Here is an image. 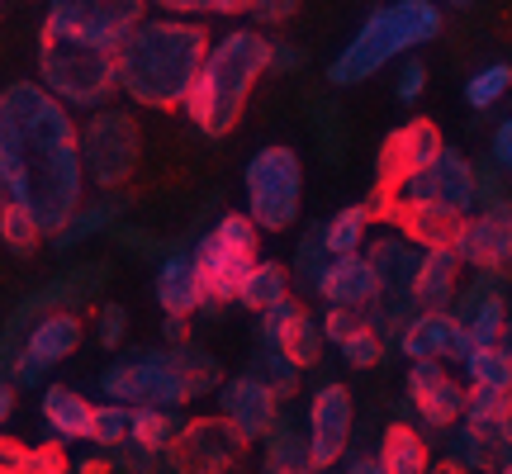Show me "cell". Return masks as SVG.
<instances>
[{"instance_id": "obj_1", "label": "cell", "mask_w": 512, "mask_h": 474, "mask_svg": "<svg viewBox=\"0 0 512 474\" xmlns=\"http://www.w3.org/2000/svg\"><path fill=\"white\" fill-rule=\"evenodd\" d=\"M0 176L48 237L86 204L76 114L38 81H10L0 91Z\"/></svg>"}, {"instance_id": "obj_2", "label": "cell", "mask_w": 512, "mask_h": 474, "mask_svg": "<svg viewBox=\"0 0 512 474\" xmlns=\"http://www.w3.org/2000/svg\"><path fill=\"white\" fill-rule=\"evenodd\" d=\"M209 29L200 19L181 15H147L133 34L114 48V76L119 91L138 110H181L195 76L209 53Z\"/></svg>"}, {"instance_id": "obj_3", "label": "cell", "mask_w": 512, "mask_h": 474, "mask_svg": "<svg viewBox=\"0 0 512 474\" xmlns=\"http://www.w3.org/2000/svg\"><path fill=\"white\" fill-rule=\"evenodd\" d=\"M475 204V166L456 147H441L437 162L413 181H403L389 195H370V214L427 252V247H451Z\"/></svg>"}, {"instance_id": "obj_4", "label": "cell", "mask_w": 512, "mask_h": 474, "mask_svg": "<svg viewBox=\"0 0 512 474\" xmlns=\"http://www.w3.org/2000/svg\"><path fill=\"white\" fill-rule=\"evenodd\" d=\"M266 72H271V38L261 34V29H228L223 38L209 43L204 67L195 76V86H190L181 110L190 114V124L200 128V133L223 138V133L238 128L256 81Z\"/></svg>"}, {"instance_id": "obj_5", "label": "cell", "mask_w": 512, "mask_h": 474, "mask_svg": "<svg viewBox=\"0 0 512 474\" xmlns=\"http://www.w3.org/2000/svg\"><path fill=\"white\" fill-rule=\"evenodd\" d=\"M441 34V10L432 0H394L356 29L342 53L332 57L328 81L332 86H361L370 76L389 67L394 57H403L408 48H422Z\"/></svg>"}, {"instance_id": "obj_6", "label": "cell", "mask_w": 512, "mask_h": 474, "mask_svg": "<svg viewBox=\"0 0 512 474\" xmlns=\"http://www.w3.org/2000/svg\"><path fill=\"white\" fill-rule=\"evenodd\" d=\"M38 86L72 114L105 110V105H114V91H119L114 53L67 43V38H38Z\"/></svg>"}, {"instance_id": "obj_7", "label": "cell", "mask_w": 512, "mask_h": 474, "mask_svg": "<svg viewBox=\"0 0 512 474\" xmlns=\"http://www.w3.org/2000/svg\"><path fill=\"white\" fill-rule=\"evenodd\" d=\"M76 143H81V171H86V185H95L100 195H114L133 181L138 171V157H143V128H138V114L119 110V105H105V110L86 114L76 124Z\"/></svg>"}, {"instance_id": "obj_8", "label": "cell", "mask_w": 512, "mask_h": 474, "mask_svg": "<svg viewBox=\"0 0 512 474\" xmlns=\"http://www.w3.org/2000/svg\"><path fill=\"white\" fill-rule=\"evenodd\" d=\"M242 190H247V219L261 233H290L299 223V204H304V162L294 147H261L247 171H242Z\"/></svg>"}, {"instance_id": "obj_9", "label": "cell", "mask_w": 512, "mask_h": 474, "mask_svg": "<svg viewBox=\"0 0 512 474\" xmlns=\"http://www.w3.org/2000/svg\"><path fill=\"white\" fill-rule=\"evenodd\" d=\"M256 252H261V228L247 214H223L190 252L204 285V304H238L242 280L261 261Z\"/></svg>"}, {"instance_id": "obj_10", "label": "cell", "mask_w": 512, "mask_h": 474, "mask_svg": "<svg viewBox=\"0 0 512 474\" xmlns=\"http://www.w3.org/2000/svg\"><path fill=\"white\" fill-rule=\"evenodd\" d=\"M147 19V0H48L38 38H67L114 53Z\"/></svg>"}, {"instance_id": "obj_11", "label": "cell", "mask_w": 512, "mask_h": 474, "mask_svg": "<svg viewBox=\"0 0 512 474\" xmlns=\"http://www.w3.org/2000/svg\"><path fill=\"white\" fill-rule=\"evenodd\" d=\"M100 389L110 403H124V408H181L195 399L176 365V351H143V356L114 361L100 375Z\"/></svg>"}, {"instance_id": "obj_12", "label": "cell", "mask_w": 512, "mask_h": 474, "mask_svg": "<svg viewBox=\"0 0 512 474\" xmlns=\"http://www.w3.org/2000/svg\"><path fill=\"white\" fill-rule=\"evenodd\" d=\"M105 275H110V266H105V261H86V266H76V271L53 275V280H48L43 290H34L29 299H19V309L10 313V323H5V332H0V375H5V370H10V361H15L19 337L34 328L43 313L81 309V304H91L95 294H100V285H105Z\"/></svg>"}, {"instance_id": "obj_13", "label": "cell", "mask_w": 512, "mask_h": 474, "mask_svg": "<svg viewBox=\"0 0 512 474\" xmlns=\"http://www.w3.org/2000/svg\"><path fill=\"white\" fill-rule=\"evenodd\" d=\"M252 441L242 437L238 427H228V418H190L181 427V437L171 441V470L176 474H238L247 460Z\"/></svg>"}, {"instance_id": "obj_14", "label": "cell", "mask_w": 512, "mask_h": 474, "mask_svg": "<svg viewBox=\"0 0 512 474\" xmlns=\"http://www.w3.org/2000/svg\"><path fill=\"white\" fill-rule=\"evenodd\" d=\"M81 342H86V323H81L76 309L43 313L34 328L19 337V351H15V361H10L5 375L15 380V389H29V384H38L53 365L72 361L76 351H81Z\"/></svg>"}, {"instance_id": "obj_15", "label": "cell", "mask_w": 512, "mask_h": 474, "mask_svg": "<svg viewBox=\"0 0 512 474\" xmlns=\"http://www.w3.org/2000/svg\"><path fill=\"white\" fill-rule=\"evenodd\" d=\"M441 133L432 119H408L399 124L389 138L380 143V157H375V190L370 195H389V190H399L403 181H413L418 171L441 157Z\"/></svg>"}, {"instance_id": "obj_16", "label": "cell", "mask_w": 512, "mask_h": 474, "mask_svg": "<svg viewBox=\"0 0 512 474\" xmlns=\"http://www.w3.org/2000/svg\"><path fill=\"white\" fill-rule=\"evenodd\" d=\"M351 427H356V403H351L347 384H323V389H313L309 422H304L313 470H328V465H337V460L347 456Z\"/></svg>"}, {"instance_id": "obj_17", "label": "cell", "mask_w": 512, "mask_h": 474, "mask_svg": "<svg viewBox=\"0 0 512 474\" xmlns=\"http://www.w3.org/2000/svg\"><path fill=\"white\" fill-rule=\"evenodd\" d=\"M451 252L460 256V266H475V271H508L512 266V204L498 209H479L460 223Z\"/></svg>"}, {"instance_id": "obj_18", "label": "cell", "mask_w": 512, "mask_h": 474, "mask_svg": "<svg viewBox=\"0 0 512 474\" xmlns=\"http://www.w3.org/2000/svg\"><path fill=\"white\" fill-rule=\"evenodd\" d=\"M403 389H408V403L418 408V418L427 422L432 432H446V427H456V422L465 418L470 389H460V384L446 375L441 361H413Z\"/></svg>"}, {"instance_id": "obj_19", "label": "cell", "mask_w": 512, "mask_h": 474, "mask_svg": "<svg viewBox=\"0 0 512 474\" xmlns=\"http://www.w3.org/2000/svg\"><path fill=\"white\" fill-rule=\"evenodd\" d=\"M219 418H228V427H238L247 441H261L280 418V399L266 380H256L252 370L247 375H233L223 380L219 389Z\"/></svg>"}, {"instance_id": "obj_20", "label": "cell", "mask_w": 512, "mask_h": 474, "mask_svg": "<svg viewBox=\"0 0 512 474\" xmlns=\"http://www.w3.org/2000/svg\"><path fill=\"white\" fill-rule=\"evenodd\" d=\"M451 309H456V323H460V332H465L470 347H494V342H503L508 304H503V285H498L494 271L475 275V285L460 290Z\"/></svg>"}, {"instance_id": "obj_21", "label": "cell", "mask_w": 512, "mask_h": 474, "mask_svg": "<svg viewBox=\"0 0 512 474\" xmlns=\"http://www.w3.org/2000/svg\"><path fill=\"white\" fill-rule=\"evenodd\" d=\"M399 351L408 361H441L446 365V361H465L470 342H465V332H460L456 313H418V318L403 328Z\"/></svg>"}, {"instance_id": "obj_22", "label": "cell", "mask_w": 512, "mask_h": 474, "mask_svg": "<svg viewBox=\"0 0 512 474\" xmlns=\"http://www.w3.org/2000/svg\"><path fill=\"white\" fill-rule=\"evenodd\" d=\"M318 299L328 309H361L366 313L375 299H380V280L370 271L366 252L361 256H332L323 280H318Z\"/></svg>"}, {"instance_id": "obj_23", "label": "cell", "mask_w": 512, "mask_h": 474, "mask_svg": "<svg viewBox=\"0 0 512 474\" xmlns=\"http://www.w3.org/2000/svg\"><path fill=\"white\" fill-rule=\"evenodd\" d=\"M366 261L375 280H380V299H413V275H418L422 247H413L403 233L370 237Z\"/></svg>"}, {"instance_id": "obj_24", "label": "cell", "mask_w": 512, "mask_h": 474, "mask_svg": "<svg viewBox=\"0 0 512 474\" xmlns=\"http://www.w3.org/2000/svg\"><path fill=\"white\" fill-rule=\"evenodd\" d=\"M460 256L451 247H427L418 261V275H413V304L418 313H451L460 294Z\"/></svg>"}, {"instance_id": "obj_25", "label": "cell", "mask_w": 512, "mask_h": 474, "mask_svg": "<svg viewBox=\"0 0 512 474\" xmlns=\"http://www.w3.org/2000/svg\"><path fill=\"white\" fill-rule=\"evenodd\" d=\"M152 294L162 304L166 318H190V313L204 309V285L200 271H195V256L190 252H166L162 266H157V280H152Z\"/></svg>"}, {"instance_id": "obj_26", "label": "cell", "mask_w": 512, "mask_h": 474, "mask_svg": "<svg viewBox=\"0 0 512 474\" xmlns=\"http://www.w3.org/2000/svg\"><path fill=\"white\" fill-rule=\"evenodd\" d=\"M43 427L53 432V441H91V422H95V403L76 389V384H48L43 399H38Z\"/></svg>"}, {"instance_id": "obj_27", "label": "cell", "mask_w": 512, "mask_h": 474, "mask_svg": "<svg viewBox=\"0 0 512 474\" xmlns=\"http://www.w3.org/2000/svg\"><path fill=\"white\" fill-rule=\"evenodd\" d=\"M380 474H432V446L418 427L389 422L380 437Z\"/></svg>"}, {"instance_id": "obj_28", "label": "cell", "mask_w": 512, "mask_h": 474, "mask_svg": "<svg viewBox=\"0 0 512 474\" xmlns=\"http://www.w3.org/2000/svg\"><path fill=\"white\" fill-rule=\"evenodd\" d=\"M124 204L128 200H114V195H105V200H86L72 219L53 233V247H57V252H72V247H81L86 237L114 233V223H119V214H124Z\"/></svg>"}, {"instance_id": "obj_29", "label": "cell", "mask_w": 512, "mask_h": 474, "mask_svg": "<svg viewBox=\"0 0 512 474\" xmlns=\"http://www.w3.org/2000/svg\"><path fill=\"white\" fill-rule=\"evenodd\" d=\"M185 418L176 408H133V422H128V446H138L143 456H166L171 441L181 437Z\"/></svg>"}, {"instance_id": "obj_30", "label": "cell", "mask_w": 512, "mask_h": 474, "mask_svg": "<svg viewBox=\"0 0 512 474\" xmlns=\"http://www.w3.org/2000/svg\"><path fill=\"white\" fill-rule=\"evenodd\" d=\"M370 223H375L370 204H347V209H337V214L318 228L328 256H361L370 242Z\"/></svg>"}, {"instance_id": "obj_31", "label": "cell", "mask_w": 512, "mask_h": 474, "mask_svg": "<svg viewBox=\"0 0 512 474\" xmlns=\"http://www.w3.org/2000/svg\"><path fill=\"white\" fill-rule=\"evenodd\" d=\"M280 299H290V266H280V261H256L247 280H242L238 290V304L252 313H266L275 309Z\"/></svg>"}, {"instance_id": "obj_32", "label": "cell", "mask_w": 512, "mask_h": 474, "mask_svg": "<svg viewBox=\"0 0 512 474\" xmlns=\"http://www.w3.org/2000/svg\"><path fill=\"white\" fill-rule=\"evenodd\" d=\"M266 446V465L271 470H294V465H309V432L290 418V413H280L275 427L261 437Z\"/></svg>"}, {"instance_id": "obj_33", "label": "cell", "mask_w": 512, "mask_h": 474, "mask_svg": "<svg viewBox=\"0 0 512 474\" xmlns=\"http://www.w3.org/2000/svg\"><path fill=\"white\" fill-rule=\"evenodd\" d=\"M465 375L470 389H489V394H512V356L503 347H470L465 351Z\"/></svg>"}, {"instance_id": "obj_34", "label": "cell", "mask_w": 512, "mask_h": 474, "mask_svg": "<svg viewBox=\"0 0 512 474\" xmlns=\"http://www.w3.org/2000/svg\"><path fill=\"white\" fill-rule=\"evenodd\" d=\"M323 347H328V337H323V323H318V318L304 309V313H299V318L290 323V328H285V337H280V347H275V351H280V356H285L290 365L309 370V365L323 361Z\"/></svg>"}, {"instance_id": "obj_35", "label": "cell", "mask_w": 512, "mask_h": 474, "mask_svg": "<svg viewBox=\"0 0 512 474\" xmlns=\"http://www.w3.org/2000/svg\"><path fill=\"white\" fill-rule=\"evenodd\" d=\"M43 237H48V233L38 228V219L29 214V209H24V204L10 200L5 209H0V242H5V247H10L15 256H34Z\"/></svg>"}, {"instance_id": "obj_36", "label": "cell", "mask_w": 512, "mask_h": 474, "mask_svg": "<svg viewBox=\"0 0 512 474\" xmlns=\"http://www.w3.org/2000/svg\"><path fill=\"white\" fill-rule=\"evenodd\" d=\"M176 351V365H181L185 384H190V394L200 399V394H214V389H223V365L209 356V351H200L195 342H185V347H171Z\"/></svg>"}, {"instance_id": "obj_37", "label": "cell", "mask_w": 512, "mask_h": 474, "mask_svg": "<svg viewBox=\"0 0 512 474\" xmlns=\"http://www.w3.org/2000/svg\"><path fill=\"white\" fill-rule=\"evenodd\" d=\"M328 247H323V233L313 228V233L299 237V247H294V261H290V280H299L309 294H318V280L328 271Z\"/></svg>"}, {"instance_id": "obj_38", "label": "cell", "mask_w": 512, "mask_h": 474, "mask_svg": "<svg viewBox=\"0 0 512 474\" xmlns=\"http://www.w3.org/2000/svg\"><path fill=\"white\" fill-rule=\"evenodd\" d=\"M508 86H512V67L508 62H494V67H484V72H475L465 81V105L470 110H494L498 100L508 95Z\"/></svg>"}, {"instance_id": "obj_39", "label": "cell", "mask_w": 512, "mask_h": 474, "mask_svg": "<svg viewBox=\"0 0 512 474\" xmlns=\"http://www.w3.org/2000/svg\"><path fill=\"white\" fill-rule=\"evenodd\" d=\"M128 422H133V408H124V403H100V408H95V422H91V441L100 451H119V446H128Z\"/></svg>"}, {"instance_id": "obj_40", "label": "cell", "mask_w": 512, "mask_h": 474, "mask_svg": "<svg viewBox=\"0 0 512 474\" xmlns=\"http://www.w3.org/2000/svg\"><path fill=\"white\" fill-rule=\"evenodd\" d=\"M252 375L271 384L275 399H290L294 389H299V375H304V370H299V365H290L285 356H280V351H261V361H256Z\"/></svg>"}, {"instance_id": "obj_41", "label": "cell", "mask_w": 512, "mask_h": 474, "mask_svg": "<svg viewBox=\"0 0 512 474\" xmlns=\"http://www.w3.org/2000/svg\"><path fill=\"white\" fill-rule=\"evenodd\" d=\"M337 351H342V361H347V365H356V370H370V365H380V356H384V337L366 323L361 332H351V337Z\"/></svg>"}, {"instance_id": "obj_42", "label": "cell", "mask_w": 512, "mask_h": 474, "mask_svg": "<svg viewBox=\"0 0 512 474\" xmlns=\"http://www.w3.org/2000/svg\"><path fill=\"white\" fill-rule=\"evenodd\" d=\"M299 313H304V304H299L294 294H290V299H280L275 309L261 313V323H256V332H261V347H266V351L280 347V337H285V328H290V323L299 318Z\"/></svg>"}, {"instance_id": "obj_43", "label": "cell", "mask_w": 512, "mask_h": 474, "mask_svg": "<svg viewBox=\"0 0 512 474\" xmlns=\"http://www.w3.org/2000/svg\"><path fill=\"white\" fill-rule=\"evenodd\" d=\"M128 337V309L124 304H100L95 309V342L105 351H119Z\"/></svg>"}, {"instance_id": "obj_44", "label": "cell", "mask_w": 512, "mask_h": 474, "mask_svg": "<svg viewBox=\"0 0 512 474\" xmlns=\"http://www.w3.org/2000/svg\"><path fill=\"white\" fill-rule=\"evenodd\" d=\"M366 323H370V318L361 309H328V313H323V337H328L332 347H342L351 332H361Z\"/></svg>"}, {"instance_id": "obj_45", "label": "cell", "mask_w": 512, "mask_h": 474, "mask_svg": "<svg viewBox=\"0 0 512 474\" xmlns=\"http://www.w3.org/2000/svg\"><path fill=\"white\" fill-rule=\"evenodd\" d=\"M29 470H34V474H72V460H67V446H62V441H48V446H34V456H29Z\"/></svg>"}, {"instance_id": "obj_46", "label": "cell", "mask_w": 512, "mask_h": 474, "mask_svg": "<svg viewBox=\"0 0 512 474\" xmlns=\"http://www.w3.org/2000/svg\"><path fill=\"white\" fill-rule=\"evenodd\" d=\"M422 91H427V67H422L418 57H408V62H403V67H399V81H394V95H399L403 105H413V100H418Z\"/></svg>"}, {"instance_id": "obj_47", "label": "cell", "mask_w": 512, "mask_h": 474, "mask_svg": "<svg viewBox=\"0 0 512 474\" xmlns=\"http://www.w3.org/2000/svg\"><path fill=\"white\" fill-rule=\"evenodd\" d=\"M29 456H34V446H24L15 437H0V474H34Z\"/></svg>"}, {"instance_id": "obj_48", "label": "cell", "mask_w": 512, "mask_h": 474, "mask_svg": "<svg viewBox=\"0 0 512 474\" xmlns=\"http://www.w3.org/2000/svg\"><path fill=\"white\" fill-rule=\"evenodd\" d=\"M299 5H304V0H256V5H252V19L271 29V24H285V19L299 15Z\"/></svg>"}, {"instance_id": "obj_49", "label": "cell", "mask_w": 512, "mask_h": 474, "mask_svg": "<svg viewBox=\"0 0 512 474\" xmlns=\"http://www.w3.org/2000/svg\"><path fill=\"white\" fill-rule=\"evenodd\" d=\"M152 10L162 15H181V19H200V15H214V0H147Z\"/></svg>"}, {"instance_id": "obj_50", "label": "cell", "mask_w": 512, "mask_h": 474, "mask_svg": "<svg viewBox=\"0 0 512 474\" xmlns=\"http://www.w3.org/2000/svg\"><path fill=\"white\" fill-rule=\"evenodd\" d=\"M489 152H494L498 171H503V176H512V119H503V124L494 128V143H489Z\"/></svg>"}, {"instance_id": "obj_51", "label": "cell", "mask_w": 512, "mask_h": 474, "mask_svg": "<svg viewBox=\"0 0 512 474\" xmlns=\"http://www.w3.org/2000/svg\"><path fill=\"white\" fill-rule=\"evenodd\" d=\"M304 67V53L294 43H271V72H299Z\"/></svg>"}, {"instance_id": "obj_52", "label": "cell", "mask_w": 512, "mask_h": 474, "mask_svg": "<svg viewBox=\"0 0 512 474\" xmlns=\"http://www.w3.org/2000/svg\"><path fill=\"white\" fill-rule=\"evenodd\" d=\"M15 399H19V389L10 375H0V422H10V413H15Z\"/></svg>"}, {"instance_id": "obj_53", "label": "cell", "mask_w": 512, "mask_h": 474, "mask_svg": "<svg viewBox=\"0 0 512 474\" xmlns=\"http://www.w3.org/2000/svg\"><path fill=\"white\" fill-rule=\"evenodd\" d=\"M166 342H171V347H185V342H190V318H166Z\"/></svg>"}, {"instance_id": "obj_54", "label": "cell", "mask_w": 512, "mask_h": 474, "mask_svg": "<svg viewBox=\"0 0 512 474\" xmlns=\"http://www.w3.org/2000/svg\"><path fill=\"white\" fill-rule=\"evenodd\" d=\"M498 441H503V451H512V394L503 399V418H498Z\"/></svg>"}, {"instance_id": "obj_55", "label": "cell", "mask_w": 512, "mask_h": 474, "mask_svg": "<svg viewBox=\"0 0 512 474\" xmlns=\"http://www.w3.org/2000/svg\"><path fill=\"white\" fill-rule=\"evenodd\" d=\"M256 0H214V15H252Z\"/></svg>"}, {"instance_id": "obj_56", "label": "cell", "mask_w": 512, "mask_h": 474, "mask_svg": "<svg viewBox=\"0 0 512 474\" xmlns=\"http://www.w3.org/2000/svg\"><path fill=\"white\" fill-rule=\"evenodd\" d=\"M114 465L105 456H91V460H76V474H110Z\"/></svg>"}, {"instance_id": "obj_57", "label": "cell", "mask_w": 512, "mask_h": 474, "mask_svg": "<svg viewBox=\"0 0 512 474\" xmlns=\"http://www.w3.org/2000/svg\"><path fill=\"white\" fill-rule=\"evenodd\" d=\"M342 474H380V460H375V456H356Z\"/></svg>"}, {"instance_id": "obj_58", "label": "cell", "mask_w": 512, "mask_h": 474, "mask_svg": "<svg viewBox=\"0 0 512 474\" xmlns=\"http://www.w3.org/2000/svg\"><path fill=\"white\" fill-rule=\"evenodd\" d=\"M498 347H503V351L512 356V313H508V328H503V342H498Z\"/></svg>"}, {"instance_id": "obj_59", "label": "cell", "mask_w": 512, "mask_h": 474, "mask_svg": "<svg viewBox=\"0 0 512 474\" xmlns=\"http://www.w3.org/2000/svg\"><path fill=\"white\" fill-rule=\"evenodd\" d=\"M10 204V185H5V176H0V209Z\"/></svg>"}, {"instance_id": "obj_60", "label": "cell", "mask_w": 512, "mask_h": 474, "mask_svg": "<svg viewBox=\"0 0 512 474\" xmlns=\"http://www.w3.org/2000/svg\"><path fill=\"white\" fill-rule=\"evenodd\" d=\"M498 474H512V451L503 456V465H498Z\"/></svg>"}, {"instance_id": "obj_61", "label": "cell", "mask_w": 512, "mask_h": 474, "mask_svg": "<svg viewBox=\"0 0 512 474\" xmlns=\"http://www.w3.org/2000/svg\"><path fill=\"white\" fill-rule=\"evenodd\" d=\"M437 474H460V470H451V465H441V470Z\"/></svg>"}, {"instance_id": "obj_62", "label": "cell", "mask_w": 512, "mask_h": 474, "mask_svg": "<svg viewBox=\"0 0 512 474\" xmlns=\"http://www.w3.org/2000/svg\"><path fill=\"white\" fill-rule=\"evenodd\" d=\"M456 5H470V0H456Z\"/></svg>"}]
</instances>
